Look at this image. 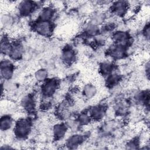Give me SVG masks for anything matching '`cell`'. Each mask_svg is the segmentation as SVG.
I'll list each match as a JSON object with an SVG mask.
<instances>
[{
	"instance_id": "6da1fadb",
	"label": "cell",
	"mask_w": 150,
	"mask_h": 150,
	"mask_svg": "<svg viewBox=\"0 0 150 150\" xmlns=\"http://www.w3.org/2000/svg\"><path fill=\"white\" fill-rule=\"evenodd\" d=\"M30 131V124L29 121L26 119L20 120L16 124L15 133L19 137H26Z\"/></svg>"
},
{
	"instance_id": "7a4b0ae2",
	"label": "cell",
	"mask_w": 150,
	"mask_h": 150,
	"mask_svg": "<svg viewBox=\"0 0 150 150\" xmlns=\"http://www.w3.org/2000/svg\"><path fill=\"white\" fill-rule=\"evenodd\" d=\"M37 33L42 36H49L52 33V25L48 21H41L35 25Z\"/></svg>"
},
{
	"instance_id": "3957f363",
	"label": "cell",
	"mask_w": 150,
	"mask_h": 150,
	"mask_svg": "<svg viewBox=\"0 0 150 150\" xmlns=\"http://www.w3.org/2000/svg\"><path fill=\"white\" fill-rule=\"evenodd\" d=\"M57 82L54 80H50L45 83L43 86V93L47 96L53 94L57 87Z\"/></svg>"
},
{
	"instance_id": "277c9868",
	"label": "cell",
	"mask_w": 150,
	"mask_h": 150,
	"mask_svg": "<svg viewBox=\"0 0 150 150\" xmlns=\"http://www.w3.org/2000/svg\"><path fill=\"white\" fill-rule=\"evenodd\" d=\"M113 39L118 46L122 47L125 45L128 41L127 34L125 32L122 31L115 33L113 36Z\"/></svg>"
},
{
	"instance_id": "5b68a950",
	"label": "cell",
	"mask_w": 150,
	"mask_h": 150,
	"mask_svg": "<svg viewBox=\"0 0 150 150\" xmlns=\"http://www.w3.org/2000/svg\"><path fill=\"white\" fill-rule=\"evenodd\" d=\"M34 6L35 4H33V2L30 1H23L20 4L19 9L22 15H26L33 12Z\"/></svg>"
},
{
	"instance_id": "8992f818",
	"label": "cell",
	"mask_w": 150,
	"mask_h": 150,
	"mask_svg": "<svg viewBox=\"0 0 150 150\" xmlns=\"http://www.w3.org/2000/svg\"><path fill=\"white\" fill-rule=\"evenodd\" d=\"M127 2L124 1L117 2L114 4L113 9L114 12L118 15H122L127 13Z\"/></svg>"
},
{
	"instance_id": "52a82bcc",
	"label": "cell",
	"mask_w": 150,
	"mask_h": 150,
	"mask_svg": "<svg viewBox=\"0 0 150 150\" xmlns=\"http://www.w3.org/2000/svg\"><path fill=\"white\" fill-rule=\"evenodd\" d=\"M35 100L34 98L28 96L24 97L22 100L23 107L28 111H32L35 107Z\"/></svg>"
},
{
	"instance_id": "ba28073f",
	"label": "cell",
	"mask_w": 150,
	"mask_h": 150,
	"mask_svg": "<svg viewBox=\"0 0 150 150\" xmlns=\"http://www.w3.org/2000/svg\"><path fill=\"white\" fill-rule=\"evenodd\" d=\"M39 14L42 21H48L52 18L54 14V11L52 8L47 6L42 9Z\"/></svg>"
},
{
	"instance_id": "9c48e42d",
	"label": "cell",
	"mask_w": 150,
	"mask_h": 150,
	"mask_svg": "<svg viewBox=\"0 0 150 150\" xmlns=\"http://www.w3.org/2000/svg\"><path fill=\"white\" fill-rule=\"evenodd\" d=\"M22 52L23 50L22 46L18 44L12 46L9 50L11 57L13 59H17L21 57L22 54Z\"/></svg>"
},
{
	"instance_id": "30bf717a",
	"label": "cell",
	"mask_w": 150,
	"mask_h": 150,
	"mask_svg": "<svg viewBox=\"0 0 150 150\" xmlns=\"http://www.w3.org/2000/svg\"><path fill=\"white\" fill-rule=\"evenodd\" d=\"M66 132V128L63 124H56L53 128V134L57 138L63 137Z\"/></svg>"
},
{
	"instance_id": "8fae6325",
	"label": "cell",
	"mask_w": 150,
	"mask_h": 150,
	"mask_svg": "<svg viewBox=\"0 0 150 150\" xmlns=\"http://www.w3.org/2000/svg\"><path fill=\"white\" fill-rule=\"evenodd\" d=\"M74 56L75 53L71 49H66L62 54V58L63 61L67 63L71 62L73 60Z\"/></svg>"
},
{
	"instance_id": "7c38bea8",
	"label": "cell",
	"mask_w": 150,
	"mask_h": 150,
	"mask_svg": "<svg viewBox=\"0 0 150 150\" xmlns=\"http://www.w3.org/2000/svg\"><path fill=\"white\" fill-rule=\"evenodd\" d=\"M91 115L93 118L96 119H100L102 118L105 113L104 108L102 106H96L91 110Z\"/></svg>"
},
{
	"instance_id": "4fadbf2b",
	"label": "cell",
	"mask_w": 150,
	"mask_h": 150,
	"mask_svg": "<svg viewBox=\"0 0 150 150\" xmlns=\"http://www.w3.org/2000/svg\"><path fill=\"white\" fill-rule=\"evenodd\" d=\"M12 125V120L9 117H2L1 120V127L3 130L9 129Z\"/></svg>"
},
{
	"instance_id": "5bb4252c",
	"label": "cell",
	"mask_w": 150,
	"mask_h": 150,
	"mask_svg": "<svg viewBox=\"0 0 150 150\" xmlns=\"http://www.w3.org/2000/svg\"><path fill=\"white\" fill-rule=\"evenodd\" d=\"M82 139L80 135H74L70 138L69 140L68 141V144L69 145H77L79 144L80 143Z\"/></svg>"
},
{
	"instance_id": "9a60e30c",
	"label": "cell",
	"mask_w": 150,
	"mask_h": 150,
	"mask_svg": "<svg viewBox=\"0 0 150 150\" xmlns=\"http://www.w3.org/2000/svg\"><path fill=\"white\" fill-rule=\"evenodd\" d=\"M47 75V72L45 70H39L36 73V78L38 80H43Z\"/></svg>"
},
{
	"instance_id": "2e32d148",
	"label": "cell",
	"mask_w": 150,
	"mask_h": 150,
	"mask_svg": "<svg viewBox=\"0 0 150 150\" xmlns=\"http://www.w3.org/2000/svg\"><path fill=\"white\" fill-rule=\"evenodd\" d=\"M95 87L91 85H88L85 87V94L88 97H91L95 93Z\"/></svg>"
},
{
	"instance_id": "e0dca14e",
	"label": "cell",
	"mask_w": 150,
	"mask_h": 150,
	"mask_svg": "<svg viewBox=\"0 0 150 150\" xmlns=\"http://www.w3.org/2000/svg\"><path fill=\"white\" fill-rule=\"evenodd\" d=\"M90 117L86 114H82L79 118V121L83 124H86L90 121Z\"/></svg>"
}]
</instances>
